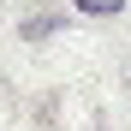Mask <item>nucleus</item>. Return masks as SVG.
Masks as SVG:
<instances>
[{"instance_id":"obj_2","label":"nucleus","mask_w":131,"mask_h":131,"mask_svg":"<svg viewBox=\"0 0 131 131\" xmlns=\"http://www.w3.org/2000/svg\"><path fill=\"white\" fill-rule=\"evenodd\" d=\"M48 30H60V18H54V12H42V18H30V24L18 30V36H24V42H42Z\"/></svg>"},{"instance_id":"obj_1","label":"nucleus","mask_w":131,"mask_h":131,"mask_svg":"<svg viewBox=\"0 0 131 131\" xmlns=\"http://www.w3.org/2000/svg\"><path fill=\"white\" fill-rule=\"evenodd\" d=\"M78 12H90V18H119L125 0H78Z\"/></svg>"}]
</instances>
